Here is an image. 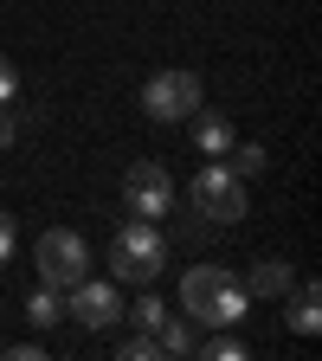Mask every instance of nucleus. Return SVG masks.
I'll use <instances>...</instances> for the list:
<instances>
[{"instance_id":"obj_10","label":"nucleus","mask_w":322,"mask_h":361,"mask_svg":"<svg viewBox=\"0 0 322 361\" xmlns=\"http://www.w3.org/2000/svg\"><path fill=\"white\" fill-rule=\"evenodd\" d=\"M290 329H297V336H316V329H322V297H316V284L297 290V303H290Z\"/></svg>"},{"instance_id":"obj_8","label":"nucleus","mask_w":322,"mask_h":361,"mask_svg":"<svg viewBox=\"0 0 322 361\" xmlns=\"http://www.w3.org/2000/svg\"><path fill=\"white\" fill-rule=\"evenodd\" d=\"M297 284V271L284 264V258H264V264H252V278H245V297H284Z\"/></svg>"},{"instance_id":"obj_14","label":"nucleus","mask_w":322,"mask_h":361,"mask_svg":"<svg viewBox=\"0 0 322 361\" xmlns=\"http://www.w3.org/2000/svg\"><path fill=\"white\" fill-rule=\"evenodd\" d=\"M155 336H161V355H194V336L180 329V323H161Z\"/></svg>"},{"instance_id":"obj_4","label":"nucleus","mask_w":322,"mask_h":361,"mask_svg":"<svg viewBox=\"0 0 322 361\" xmlns=\"http://www.w3.org/2000/svg\"><path fill=\"white\" fill-rule=\"evenodd\" d=\"M187 200H194V213H206L213 226H239L252 207H245V180L233 174V168H200L194 174V188H187Z\"/></svg>"},{"instance_id":"obj_13","label":"nucleus","mask_w":322,"mask_h":361,"mask_svg":"<svg viewBox=\"0 0 322 361\" xmlns=\"http://www.w3.org/2000/svg\"><path fill=\"white\" fill-rule=\"evenodd\" d=\"M129 323H135V329H149V336H155V329L168 323V310H161V297H142V303H135V310H129Z\"/></svg>"},{"instance_id":"obj_7","label":"nucleus","mask_w":322,"mask_h":361,"mask_svg":"<svg viewBox=\"0 0 322 361\" xmlns=\"http://www.w3.org/2000/svg\"><path fill=\"white\" fill-rule=\"evenodd\" d=\"M65 316H78L84 329H110L116 316H123V290H116V284H90V278H78V284L65 290Z\"/></svg>"},{"instance_id":"obj_16","label":"nucleus","mask_w":322,"mask_h":361,"mask_svg":"<svg viewBox=\"0 0 322 361\" xmlns=\"http://www.w3.org/2000/svg\"><path fill=\"white\" fill-rule=\"evenodd\" d=\"M13 97H20V71H13V59H7V52H0V110H7Z\"/></svg>"},{"instance_id":"obj_17","label":"nucleus","mask_w":322,"mask_h":361,"mask_svg":"<svg viewBox=\"0 0 322 361\" xmlns=\"http://www.w3.org/2000/svg\"><path fill=\"white\" fill-rule=\"evenodd\" d=\"M206 355H213V361H245L239 336H219V342H206Z\"/></svg>"},{"instance_id":"obj_5","label":"nucleus","mask_w":322,"mask_h":361,"mask_svg":"<svg viewBox=\"0 0 322 361\" xmlns=\"http://www.w3.org/2000/svg\"><path fill=\"white\" fill-rule=\"evenodd\" d=\"M142 110H149L155 123H187V116L200 110V78H194V71H155V78L142 84Z\"/></svg>"},{"instance_id":"obj_15","label":"nucleus","mask_w":322,"mask_h":361,"mask_svg":"<svg viewBox=\"0 0 322 361\" xmlns=\"http://www.w3.org/2000/svg\"><path fill=\"white\" fill-rule=\"evenodd\" d=\"M155 355H161V342H155L149 329H142V336H129V342H123V361H155Z\"/></svg>"},{"instance_id":"obj_19","label":"nucleus","mask_w":322,"mask_h":361,"mask_svg":"<svg viewBox=\"0 0 322 361\" xmlns=\"http://www.w3.org/2000/svg\"><path fill=\"white\" fill-rule=\"evenodd\" d=\"M0 149H13V123H7V110H0Z\"/></svg>"},{"instance_id":"obj_18","label":"nucleus","mask_w":322,"mask_h":361,"mask_svg":"<svg viewBox=\"0 0 322 361\" xmlns=\"http://www.w3.org/2000/svg\"><path fill=\"white\" fill-rule=\"evenodd\" d=\"M13 245H20V233H13V219H7V213H0V264H7V258H13Z\"/></svg>"},{"instance_id":"obj_6","label":"nucleus","mask_w":322,"mask_h":361,"mask_svg":"<svg viewBox=\"0 0 322 361\" xmlns=\"http://www.w3.org/2000/svg\"><path fill=\"white\" fill-rule=\"evenodd\" d=\"M123 207L135 213V219H168L174 213V180H168V168L161 161H135L129 174H123Z\"/></svg>"},{"instance_id":"obj_11","label":"nucleus","mask_w":322,"mask_h":361,"mask_svg":"<svg viewBox=\"0 0 322 361\" xmlns=\"http://www.w3.org/2000/svg\"><path fill=\"white\" fill-rule=\"evenodd\" d=\"M58 316H65V297H58L52 284H45V290H39L32 303H26V323H32V329H52Z\"/></svg>"},{"instance_id":"obj_9","label":"nucleus","mask_w":322,"mask_h":361,"mask_svg":"<svg viewBox=\"0 0 322 361\" xmlns=\"http://www.w3.org/2000/svg\"><path fill=\"white\" fill-rule=\"evenodd\" d=\"M194 142H200V155H225V149H233V123H225V116H200L194 123Z\"/></svg>"},{"instance_id":"obj_3","label":"nucleus","mask_w":322,"mask_h":361,"mask_svg":"<svg viewBox=\"0 0 322 361\" xmlns=\"http://www.w3.org/2000/svg\"><path fill=\"white\" fill-rule=\"evenodd\" d=\"M32 264H39V278L52 284V290H71V284L84 278V264H90V245L71 233V226H52V233H39Z\"/></svg>"},{"instance_id":"obj_2","label":"nucleus","mask_w":322,"mask_h":361,"mask_svg":"<svg viewBox=\"0 0 322 361\" xmlns=\"http://www.w3.org/2000/svg\"><path fill=\"white\" fill-rule=\"evenodd\" d=\"M168 264V239L155 233V219H129L123 233L110 239V271L116 284H155Z\"/></svg>"},{"instance_id":"obj_1","label":"nucleus","mask_w":322,"mask_h":361,"mask_svg":"<svg viewBox=\"0 0 322 361\" xmlns=\"http://www.w3.org/2000/svg\"><path fill=\"white\" fill-rule=\"evenodd\" d=\"M180 303H187L194 323H213V329H233L239 316H245V284L233 278L225 264H194L187 278H180Z\"/></svg>"},{"instance_id":"obj_12","label":"nucleus","mask_w":322,"mask_h":361,"mask_svg":"<svg viewBox=\"0 0 322 361\" xmlns=\"http://www.w3.org/2000/svg\"><path fill=\"white\" fill-rule=\"evenodd\" d=\"M225 155H233V174H239V180L264 174V149H258V142H239V149H225Z\"/></svg>"}]
</instances>
